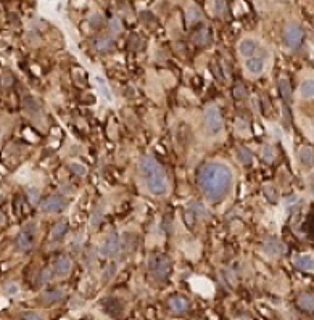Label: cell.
<instances>
[{
  "mask_svg": "<svg viewBox=\"0 0 314 320\" xmlns=\"http://www.w3.org/2000/svg\"><path fill=\"white\" fill-rule=\"evenodd\" d=\"M213 10L216 15L225 13V0H213Z\"/></svg>",
  "mask_w": 314,
  "mask_h": 320,
  "instance_id": "83f0119b",
  "label": "cell"
},
{
  "mask_svg": "<svg viewBox=\"0 0 314 320\" xmlns=\"http://www.w3.org/2000/svg\"><path fill=\"white\" fill-rule=\"evenodd\" d=\"M3 291H5V295H8V296H15V295H18V293H20V288H18V285H16V283L8 282V283H5Z\"/></svg>",
  "mask_w": 314,
  "mask_h": 320,
  "instance_id": "4316f807",
  "label": "cell"
},
{
  "mask_svg": "<svg viewBox=\"0 0 314 320\" xmlns=\"http://www.w3.org/2000/svg\"><path fill=\"white\" fill-rule=\"evenodd\" d=\"M279 92H280V97L282 100L285 102H292V85H290V81L287 77H280L279 79Z\"/></svg>",
  "mask_w": 314,
  "mask_h": 320,
  "instance_id": "e0dca14e",
  "label": "cell"
},
{
  "mask_svg": "<svg viewBox=\"0 0 314 320\" xmlns=\"http://www.w3.org/2000/svg\"><path fill=\"white\" fill-rule=\"evenodd\" d=\"M298 306L305 311H314V296L310 293H303L298 296Z\"/></svg>",
  "mask_w": 314,
  "mask_h": 320,
  "instance_id": "44dd1931",
  "label": "cell"
},
{
  "mask_svg": "<svg viewBox=\"0 0 314 320\" xmlns=\"http://www.w3.org/2000/svg\"><path fill=\"white\" fill-rule=\"evenodd\" d=\"M53 270L50 269V267H45L42 270V272L39 274V277H37V283H41V285H44V283H47V282H50V278H52V274Z\"/></svg>",
  "mask_w": 314,
  "mask_h": 320,
  "instance_id": "d4e9b609",
  "label": "cell"
},
{
  "mask_svg": "<svg viewBox=\"0 0 314 320\" xmlns=\"http://www.w3.org/2000/svg\"><path fill=\"white\" fill-rule=\"evenodd\" d=\"M95 84H97V89L100 92V95L105 98L107 102H113V95L112 92H110V87L107 84V79H105L103 76H97L95 77Z\"/></svg>",
  "mask_w": 314,
  "mask_h": 320,
  "instance_id": "2e32d148",
  "label": "cell"
},
{
  "mask_svg": "<svg viewBox=\"0 0 314 320\" xmlns=\"http://www.w3.org/2000/svg\"><path fill=\"white\" fill-rule=\"evenodd\" d=\"M200 18H202L200 8H198L197 5H190V7L187 8V21H189V23H195V21H198Z\"/></svg>",
  "mask_w": 314,
  "mask_h": 320,
  "instance_id": "603a6c76",
  "label": "cell"
},
{
  "mask_svg": "<svg viewBox=\"0 0 314 320\" xmlns=\"http://www.w3.org/2000/svg\"><path fill=\"white\" fill-rule=\"evenodd\" d=\"M308 187H310L311 193H314V172H311L308 175Z\"/></svg>",
  "mask_w": 314,
  "mask_h": 320,
  "instance_id": "d6a6232c",
  "label": "cell"
},
{
  "mask_svg": "<svg viewBox=\"0 0 314 320\" xmlns=\"http://www.w3.org/2000/svg\"><path fill=\"white\" fill-rule=\"evenodd\" d=\"M256 50H258V42L255 39H244V41H240L239 43V53L247 60L255 57Z\"/></svg>",
  "mask_w": 314,
  "mask_h": 320,
  "instance_id": "30bf717a",
  "label": "cell"
},
{
  "mask_svg": "<svg viewBox=\"0 0 314 320\" xmlns=\"http://www.w3.org/2000/svg\"><path fill=\"white\" fill-rule=\"evenodd\" d=\"M203 126L208 135H218L223 130V116L218 107L209 105L203 111Z\"/></svg>",
  "mask_w": 314,
  "mask_h": 320,
  "instance_id": "3957f363",
  "label": "cell"
},
{
  "mask_svg": "<svg viewBox=\"0 0 314 320\" xmlns=\"http://www.w3.org/2000/svg\"><path fill=\"white\" fill-rule=\"evenodd\" d=\"M235 156H237V161H239L240 164H244V166H247V164H250L253 161V154H251V151L247 147L237 148Z\"/></svg>",
  "mask_w": 314,
  "mask_h": 320,
  "instance_id": "d6986e66",
  "label": "cell"
},
{
  "mask_svg": "<svg viewBox=\"0 0 314 320\" xmlns=\"http://www.w3.org/2000/svg\"><path fill=\"white\" fill-rule=\"evenodd\" d=\"M110 31H112V34H118L121 31V23L118 18H112L110 20Z\"/></svg>",
  "mask_w": 314,
  "mask_h": 320,
  "instance_id": "f546056e",
  "label": "cell"
},
{
  "mask_svg": "<svg viewBox=\"0 0 314 320\" xmlns=\"http://www.w3.org/2000/svg\"><path fill=\"white\" fill-rule=\"evenodd\" d=\"M298 158H300V163L303 166H313V161H314V156H313V150L308 147H301L300 151H298Z\"/></svg>",
  "mask_w": 314,
  "mask_h": 320,
  "instance_id": "ffe728a7",
  "label": "cell"
},
{
  "mask_svg": "<svg viewBox=\"0 0 314 320\" xmlns=\"http://www.w3.org/2000/svg\"><path fill=\"white\" fill-rule=\"evenodd\" d=\"M293 266L305 272H314V255H298L293 257Z\"/></svg>",
  "mask_w": 314,
  "mask_h": 320,
  "instance_id": "8fae6325",
  "label": "cell"
},
{
  "mask_svg": "<svg viewBox=\"0 0 314 320\" xmlns=\"http://www.w3.org/2000/svg\"><path fill=\"white\" fill-rule=\"evenodd\" d=\"M37 232H39V229H37V224L34 220L26 222L23 227H21L18 238H16V246H18L20 251H29L31 248L36 245Z\"/></svg>",
  "mask_w": 314,
  "mask_h": 320,
  "instance_id": "277c9868",
  "label": "cell"
},
{
  "mask_svg": "<svg viewBox=\"0 0 314 320\" xmlns=\"http://www.w3.org/2000/svg\"><path fill=\"white\" fill-rule=\"evenodd\" d=\"M55 274L58 275V277H65V275H68V272L71 270V261H69V257H66V256H60L57 259V262H55Z\"/></svg>",
  "mask_w": 314,
  "mask_h": 320,
  "instance_id": "5bb4252c",
  "label": "cell"
},
{
  "mask_svg": "<svg viewBox=\"0 0 314 320\" xmlns=\"http://www.w3.org/2000/svg\"><path fill=\"white\" fill-rule=\"evenodd\" d=\"M66 205H68L66 198L63 195H60V193H55V195L47 196L45 200L41 203V211L42 213H58V211H62Z\"/></svg>",
  "mask_w": 314,
  "mask_h": 320,
  "instance_id": "ba28073f",
  "label": "cell"
},
{
  "mask_svg": "<svg viewBox=\"0 0 314 320\" xmlns=\"http://www.w3.org/2000/svg\"><path fill=\"white\" fill-rule=\"evenodd\" d=\"M263 250L269 257H279V256L284 255L287 248H285V245L282 243V241H279L277 238H266L264 240Z\"/></svg>",
  "mask_w": 314,
  "mask_h": 320,
  "instance_id": "9c48e42d",
  "label": "cell"
},
{
  "mask_svg": "<svg viewBox=\"0 0 314 320\" xmlns=\"http://www.w3.org/2000/svg\"><path fill=\"white\" fill-rule=\"evenodd\" d=\"M300 95L303 98H314V79H305L300 84Z\"/></svg>",
  "mask_w": 314,
  "mask_h": 320,
  "instance_id": "ac0fdd59",
  "label": "cell"
},
{
  "mask_svg": "<svg viewBox=\"0 0 314 320\" xmlns=\"http://www.w3.org/2000/svg\"><path fill=\"white\" fill-rule=\"evenodd\" d=\"M187 306H189V302H187L184 296H173V298H169V301H168V307L173 312H178V314L184 312Z\"/></svg>",
  "mask_w": 314,
  "mask_h": 320,
  "instance_id": "9a60e30c",
  "label": "cell"
},
{
  "mask_svg": "<svg viewBox=\"0 0 314 320\" xmlns=\"http://www.w3.org/2000/svg\"><path fill=\"white\" fill-rule=\"evenodd\" d=\"M139 172L145 189L153 196H161L168 192V177L163 166L153 156H142L139 161Z\"/></svg>",
  "mask_w": 314,
  "mask_h": 320,
  "instance_id": "7a4b0ae2",
  "label": "cell"
},
{
  "mask_svg": "<svg viewBox=\"0 0 314 320\" xmlns=\"http://www.w3.org/2000/svg\"><path fill=\"white\" fill-rule=\"evenodd\" d=\"M261 154H263V159H264V161L271 163L272 159H274V148H272L271 145H264Z\"/></svg>",
  "mask_w": 314,
  "mask_h": 320,
  "instance_id": "484cf974",
  "label": "cell"
},
{
  "mask_svg": "<svg viewBox=\"0 0 314 320\" xmlns=\"http://www.w3.org/2000/svg\"><path fill=\"white\" fill-rule=\"evenodd\" d=\"M69 168H71V171H73L74 174H78V175H86V172H87L86 168L82 166V164H79V163H73Z\"/></svg>",
  "mask_w": 314,
  "mask_h": 320,
  "instance_id": "1f68e13d",
  "label": "cell"
},
{
  "mask_svg": "<svg viewBox=\"0 0 314 320\" xmlns=\"http://www.w3.org/2000/svg\"><path fill=\"white\" fill-rule=\"evenodd\" d=\"M112 45H113L112 37H98L95 41L97 50H108V48H112Z\"/></svg>",
  "mask_w": 314,
  "mask_h": 320,
  "instance_id": "cb8c5ba5",
  "label": "cell"
},
{
  "mask_svg": "<svg viewBox=\"0 0 314 320\" xmlns=\"http://www.w3.org/2000/svg\"><path fill=\"white\" fill-rule=\"evenodd\" d=\"M245 69L251 76H260L264 71V58L263 57H253L245 60Z\"/></svg>",
  "mask_w": 314,
  "mask_h": 320,
  "instance_id": "7c38bea8",
  "label": "cell"
},
{
  "mask_svg": "<svg viewBox=\"0 0 314 320\" xmlns=\"http://www.w3.org/2000/svg\"><path fill=\"white\" fill-rule=\"evenodd\" d=\"M198 185L206 200L216 203L221 201L232 189L234 174L227 164L211 161L203 164L197 175Z\"/></svg>",
  "mask_w": 314,
  "mask_h": 320,
  "instance_id": "6da1fadb",
  "label": "cell"
},
{
  "mask_svg": "<svg viewBox=\"0 0 314 320\" xmlns=\"http://www.w3.org/2000/svg\"><path fill=\"white\" fill-rule=\"evenodd\" d=\"M119 250V236L114 230H112L107 236L103 238L102 245H100V256L103 257H112L118 253Z\"/></svg>",
  "mask_w": 314,
  "mask_h": 320,
  "instance_id": "52a82bcc",
  "label": "cell"
},
{
  "mask_svg": "<svg viewBox=\"0 0 314 320\" xmlns=\"http://www.w3.org/2000/svg\"><path fill=\"white\" fill-rule=\"evenodd\" d=\"M63 296H65V293H63L62 290L55 288V290H47V291H44V293H42V299L45 301V302H55V301L62 299Z\"/></svg>",
  "mask_w": 314,
  "mask_h": 320,
  "instance_id": "7402d4cb",
  "label": "cell"
},
{
  "mask_svg": "<svg viewBox=\"0 0 314 320\" xmlns=\"http://www.w3.org/2000/svg\"><path fill=\"white\" fill-rule=\"evenodd\" d=\"M21 317H23V320H42V317L34 311H26L21 314Z\"/></svg>",
  "mask_w": 314,
  "mask_h": 320,
  "instance_id": "4dcf8cb0",
  "label": "cell"
},
{
  "mask_svg": "<svg viewBox=\"0 0 314 320\" xmlns=\"http://www.w3.org/2000/svg\"><path fill=\"white\" fill-rule=\"evenodd\" d=\"M148 269H150L152 275L158 280H164L169 275L171 264L168 256L164 255H152L148 259Z\"/></svg>",
  "mask_w": 314,
  "mask_h": 320,
  "instance_id": "5b68a950",
  "label": "cell"
},
{
  "mask_svg": "<svg viewBox=\"0 0 314 320\" xmlns=\"http://www.w3.org/2000/svg\"><path fill=\"white\" fill-rule=\"evenodd\" d=\"M66 234H68V222L66 220H60V222L53 225V229L50 232V241L52 243H60V241H63Z\"/></svg>",
  "mask_w": 314,
  "mask_h": 320,
  "instance_id": "4fadbf2b",
  "label": "cell"
},
{
  "mask_svg": "<svg viewBox=\"0 0 314 320\" xmlns=\"http://www.w3.org/2000/svg\"><path fill=\"white\" fill-rule=\"evenodd\" d=\"M303 41V29L300 24L290 23L284 29V43L289 48H298Z\"/></svg>",
  "mask_w": 314,
  "mask_h": 320,
  "instance_id": "8992f818",
  "label": "cell"
},
{
  "mask_svg": "<svg viewBox=\"0 0 314 320\" xmlns=\"http://www.w3.org/2000/svg\"><path fill=\"white\" fill-rule=\"evenodd\" d=\"M114 270H116V266H114V264H110V266L105 269V272H103V282H108L110 278L113 277V274H114Z\"/></svg>",
  "mask_w": 314,
  "mask_h": 320,
  "instance_id": "f1b7e54d",
  "label": "cell"
}]
</instances>
